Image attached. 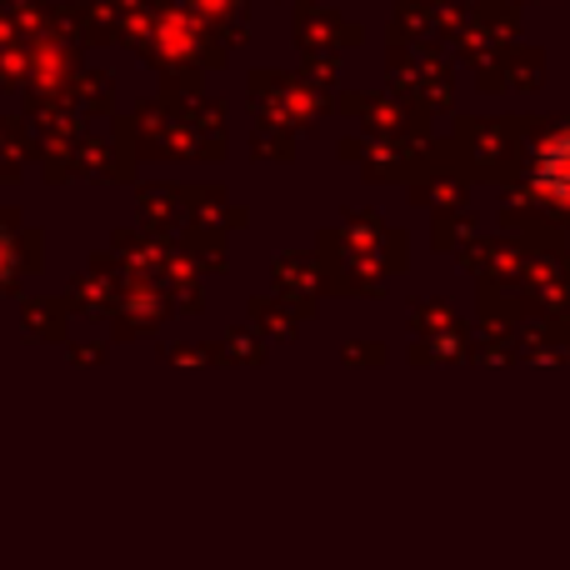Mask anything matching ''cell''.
I'll use <instances>...</instances> for the list:
<instances>
[{"mask_svg": "<svg viewBox=\"0 0 570 570\" xmlns=\"http://www.w3.org/2000/svg\"><path fill=\"white\" fill-rule=\"evenodd\" d=\"M10 266H16V256H10V240H6V236H0V281H6V276H10Z\"/></svg>", "mask_w": 570, "mask_h": 570, "instance_id": "2", "label": "cell"}, {"mask_svg": "<svg viewBox=\"0 0 570 570\" xmlns=\"http://www.w3.org/2000/svg\"><path fill=\"white\" fill-rule=\"evenodd\" d=\"M541 186L556 190L561 200H570V136H561L541 160Z\"/></svg>", "mask_w": 570, "mask_h": 570, "instance_id": "1", "label": "cell"}]
</instances>
